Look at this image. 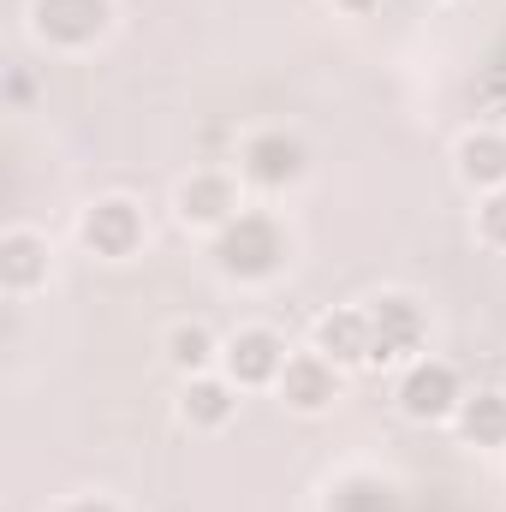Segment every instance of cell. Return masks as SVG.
Masks as SVG:
<instances>
[{
	"instance_id": "19",
	"label": "cell",
	"mask_w": 506,
	"mask_h": 512,
	"mask_svg": "<svg viewBox=\"0 0 506 512\" xmlns=\"http://www.w3.org/2000/svg\"><path fill=\"white\" fill-rule=\"evenodd\" d=\"M66 512H120V507H114V501H96V495H90V501H72Z\"/></svg>"
},
{
	"instance_id": "7",
	"label": "cell",
	"mask_w": 506,
	"mask_h": 512,
	"mask_svg": "<svg viewBox=\"0 0 506 512\" xmlns=\"http://www.w3.org/2000/svg\"><path fill=\"white\" fill-rule=\"evenodd\" d=\"M221 364H227V382L233 387H268V382H280V370H286V340L274 328H239L221 346Z\"/></svg>"
},
{
	"instance_id": "1",
	"label": "cell",
	"mask_w": 506,
	"mask_h": 512,
	"mask_svg": "<svg viewBox=\"0 0 506 512\" xmlns=\"http://www.w3.org/2000/svg\"><path fill=\"white\" fill-rule=\"evenodd\" d=\"M286 233H280V221L274 215H262V209H239L221 233H215V268L227 274V280H274L280 268H286Z\"/></svg>"
},
{
	"instance_id": "15",
	"label": "cell",
	"mask_w": 506,
	"mask_h": 512,
	"mask_svg": "<svg viewBox=\"0 0 506 512\" xmlns=\"http://www.w3.org/2000/svg\"><path fill=\"white\" fill-rule=\"evenodd\" d=\"M215 358H221V346H215V334L203 322H173L167 328V364L179 376H209Z\"/></svg>"
},
{
	"instance_id": "16",
	"label": "cell",
	"mask_w": 506,
	"mask_h": 512,
	"mask_svg": "<svg viewBox=\"0 0 506 512\" xmlns=\"http://www.w3.org/2000/svg\"><path fill=\"white\" fill-rule=\"evenodd\" d=\"M328 512H399V495L381 477H346V483H334Z\"/></svg>"
},
{
	"instance_id": "8",
	"label": "cell",
	"mask_w": 506,
	"mask_h": 512,
	"mask_svg": "<svg viewBox=\"0 0 506 512\" xmlns=\"http://www.w3.org/2000/svg\"><path fill=\"white\" fill-rule=\"evenodd\" d=\"M280 399L292 405V411H304V417H316V411H328L334 399H340V370L322 358V352H298V358H286V370H280Z\"/></svg>"
},
{
	"instance_id": "2",
	"label": "cell",
	"mask_w": 506,
	"mask_h": 512,
	"mask_svg": "<svg viewBox=\"0 0 506 512\" xmlns=\"http://www.w3.org/2000/svg\"><path fill=\"white\" fill-rule=\"evenodd\" d=\"M30 24L42 42L54 48H90L108 36L114 24V0H36L30 6Z\"/></svg>"
},
{
	"instance_id": "14",
	"label": "cell",
	"mask_w": 506,
	"mask_h": 512,
	"mask_svg": "<svg viewBox=\"0 0 506 512\" xmlns=\"http://www.w3.org/2000/svg\"><path fill=\"white\" fill-rule=\"evenodd\" d=\"M453 417L471 447H506V393H465Z\"/></svg>"
},
{
	"instance_id": "17",
	"label": "cell",
	"mask_w": 506,
	"mask_h": 512,
	"mask_svg": "<svg viewBox=\"0 0 506 512\" xmlns=\"http://www.w3.org/2000/svg\"><path fill=\"white\" fill-rule=\"evenodd\" d=\"M477 239H483L489 251H506V191H489V197L477 203Z\"/></svg>"
},
{
	"instance_id": "4",
	"label": "cell",
	"mask_w": 506,
	"mask_h": 512,
	"mask_svg": "<svg viewBox=\"0 0 506 512\" xmlns=\"http://www.w3.org/2000/svg\"><path fill=\"white\" fill-rule=\"evenodd\" d=\"M304 167H310V155H304V143H298L292 131H251L245 149H239V173H245L251 185H262V191L298 185Z\"/></svg>"
},
{
	"instance_id": "5",
	"label": "cell",
	"mask_w": 506,
	"mask_h": 512,
	"mask_svg": "<svg viewBox=\"0 0 506 512\" xmlns=\"http://www.w3.org/2000/svg\"><path fill=\"white\" fill-rule=\"evenodd\" d=\"M459 399H465L459 370L441 364V358H417V364L405 370V382H399V411H405L411 423H441V417L459 411Z\"/></svg>"
},
{
	"instance_id": "12",
	"label": "cell",
	"mask_w": 506,
	"mask_h": 512,
	"mask_svg": "<svg viewBox=\"0 0 506 512\" xmlns=\"http://www.w3.org/2000/svg\"><path fill=\"white\" fill-rule=\"evenodd\" d=\"M179 417L191 429H227L239 417V387L227 376H185V393H179Z\"/></svg>"
},
{
	"instance_id": "18",
	"label": "cell",
	"mask_w": 506,
	"mask_h": 512,
	"mask_svg": "<svg viewBox=\"0 0 506 512\" xmlns=\"http://www.w3.org/2000/svg\"><path fill=\"white\" fill-rule=\"evenodd\" d=\"M334 6H340V12H352V18H370L381 0H334Z\"/></svg>"
},
{
	"instance_id": "3",
	"label": "cell",
	"mask_w": 506,
	"mask_h": 512,
	"mask_svg": "<svg viewBox=\"0 0 506 512\" xmlns=\"http://www.w3.org/2000/svg\"><path fill=\"white\" fill-rule=\"evenodd\" d=\"M423 334H429V322H423L417 298L387 292L370 304V364H405L411 352H423Z\"/></svg>"
},
{
	"instance_id": "6",
	"label": "cell",
	"mask_w": 506,
	"mask_h": 512,
	"mask_svg": "<svg viewBox=\"0 0 506 512\" xmlns=\"http://www.w3.org/2000/svg\"><path fill=\"white\" fill-rule=\"evenodd\" d=\"M78 239L96 256H108V262H126L143 245V209L131 197H96L84 209V221H78Z\"/></svg>"
},
{
	"instance_id": "9",
	"label": "cell",
	"mask_w": 506,
	"mask_h": 512,
	"mask_svg": "<svg viewBox=\"0 0 506 512\" xmlns=\"http://www.w3.org/2000/svg\"><path fill=\"white\" fill-rule=\"evenodd\" d=\"M173 209H179L185 227H209V233H221V227L239 215V185H233L227 173H191V179L179 185Z\"/></svg>"
},
{
	"instance_id": "11",
	"label": "cell",
	"mask_w": 506,
	"mask_h": 512,
	"mask_svg": "<svg viewBox=\"0 0 506 512\" xmlns=\"http://www.w3.org/2000/svg\"><path fill=\"white\" fill-rule=\"evenodd\" d=\"M316 352H322L334 370L370 364V310H328V316L316 322Z\"/></svg>"
},
{
	"instance_id": "10",
	"label": "cell",
	"mask_w": 506,
	"mask_h": 512,
	"mask_svg": "<svg viewBox=\"0 0 506 512\" xmlns=\"http://www.w3.org/2000/svg\"><path fill=\"white\" fill-rule=\"evenodd\" d=\"M0 286L12 298H30L36 286H48V239L30 227H12L0 239Z\"/></svg>"
},
{
	"instance_id": "13",
	"label": "cell",
	"mask_w": 506,
	"mask_h": 512,
	"mask_svg": "<svg viewBox=\"0 0 506 512\" xmlns=\"http://www.w3.org/2000/svg\"><path fill=\"white\" fill-rule=\"evenodd\" d=\"M459 179L471 191H506V137L501 131H471L459 143Z\"/></svg>"
}]
</instances>
